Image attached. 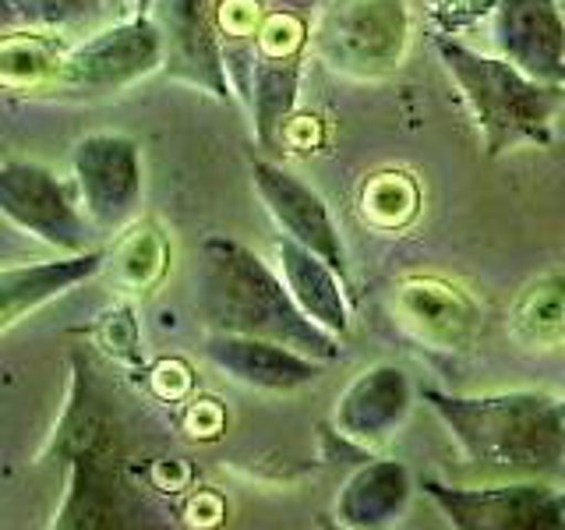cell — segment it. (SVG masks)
Instances as JSON below:
<instances>
[{"mask_svg":"<svg viewBox=\"0 0 565 530\" xmlns=\"http://www.w3.org/2000/svg\"><path fill=\"white\" fill-rule=\"evenodd\" d=\"M191 290L194 311L212 332L265 336L326 364L343 353L340 336L300 311L279 265L234 237L209 234L194 247Z\"/></svg>","mask_w":565,"mask_h":530,"instance_id":"6da1fadb","label":"cell"},{"mask_svg":"<svg viewBox=\"0 0 565 530\" xmlns=\"http://www.w3.org/2000/svg\"><path fill=\"white\" fill-rule=\"evenodd\" d=\"M420 400L463 453L488 477H565V396L544 389H505V393L456 396L420 389Z\"/></svg>","mask_w":565,"mask_h":530,"instance_id":"7a4b0ae2","label":"cell"},{"mask_svg":"<svg viewBox=\"0 0 565 530\" xmlns=\"http://www.w3.org/2000/svg\"><path fill=\"white\" fill-rule=\"evenodd\" d=\"M53 449L64 459L67 481L50 527L96 530L156 523L149 520V502L131 488L128 470H124L117 421L103 382L82 358L71 361V393L57 435H53Z\"/></svg>","mask_w":565,"mask_h":530,"instance_id":"3957f363","label":"cell"},{"mask_svg":"<svg viewBox=\"0 0 565 530\" xmlns=\"http://www.w3.org/2000/svg\"><path fill=\"white\" fill-rule=\"evenodd\" d=\"M435 53L463 96L491 159L523 146H552L555 117L565 106V85L530 78L502 53H481L452 35H435Z\"/></svg>","mask_w":565,"mask_h":530,"instance_id":"277c9868","label":"cell"},{"mask_svg":"<svg viewBox=\"0 0 565 530\" xmlns=\"http://www.w3.org/2000/svg\"><path fill=\"white\" fill-rule=\"evenodd\" d=\"M414 40L406 0H326L308 46L332 75L375 82L403 67Z\"/></svg>","mask_w":565,"mask_h":530,"instance_id":"5b68a950","label":"cell"},{"mask_svg":"<svg viewBox=\"0 0 565 530\" xmlns=\"http://www.w3.org/2000/svg\"><path fill=\"white\" fill-rule=\"evenodd\" d=\"M163 71V35L152 14H131L67 43L43 85L46 96H114Z\"/></svg>","mask_w":565,"mask_h":530,"instance_id":"8992f818","label":"cell"},{"mask_svg":"<svg viewBox=\"0 0 565 530\" xmlns=\"http://www.w3.org/2000/svg\"><path fill=\"white\" fill-rule=\"evenodd\" d=\"M424 495L456 530H565V488L541 477H499L491 485H446L420 477Z\"/></svg>","mask_w":565,"mask_h":530,"instance_id":"52a82bcc","label":"cell"},{"mask_svg":"<svg viewBox=\"0 0 565 530\" xmlns=\"http://www.w3.org/2000/svg\"><path fill=\"white\" fill-rule=\"evenodd\" d=\"M0 212L22 234L50 244L53 252L75 255L93 247V220L85 216L75 181L35 159L8 156L0 163Z\"/></svg>","mask_w":565,"mask_h":530,"instance_id":"ba28073f","label":"cell"},{"mask_svg":"<svg viewBox=\"0 0 565 530\" xmlns=\"http://www.w3.org/2000/svg\"><path fill=\"white\" fill-rule=\"evenodd\" d=\"M71 181L78 188L85 216L99 234H120L141 205V149L131 135L96 131L71 149Z\"/></svg>","mask_w":565,"mask_h":530,"instance_id":"9c48e42d","label":"cell"},{"mask_svg":"<svg viewBox=\"0 0 565 530\" xmlns=\"http://www.w3.org/2000/svg\"><path fill=\"white\" fill-rule=\"evenodd\" d=\"M149 14L163 35V75L170 82L191 85L223 103L234 99L212 0H156Z\"/></svg>","mask_w":565,"mask_h":530,"instance_id":"30bf717a","label":"cell"},{"mask_svg":"<svg viewBox=\"0 0 565 530\" xmlns=\"http://www.w3.org/2000/svg\"><path fill=\"white\" fill-rule=\"evenodd\" d=\"M252 184L258 199L276 223L279 237L311 247L315 255L329 258L335 269L347 273V244L343 230L335 223L329 202L308 181H300L287 167L269 163V159H252Z\"/></svg>","mask_w":565,"mask_h":530,"instance_id":"8fae6325","label":"cell"},{"mask_svg":"<svg viewBox=\"0 0 565 530\" xmlns=\"http://www.w3.org/2000/svg\"><path fill=\"white\" fill-rule=\"evenodd\" d=\"M417 403V389L399 364L379 361L358 371L332 406V424L347 442L375 449L406 424Z\"/></svg>","mask_w":565,"mask_h":530,"instance_id":"7c38bea8","label":"cell"},{"mask_svg":"<svg viewBox=\"0 0 565 530\" xmlns=\"http://www.w3.org/2000/svg\"><path fill=\"white\" fill-rule=\"evenodd\" d=\"M491 43L530 78L565 85V14L558 0H491Z\"/></svg>","mask_w":565,"mask_h":530,"instance_id":"4fadbf2b","label":"cell"},{"mask_svg":"<svg viewBox=\"0 0 565 530\" xmlns=\"http://www.w3.org/2000/svg\"><path fill=\"white\" fill-rule=\"evenodd\" d=\"M202 358L220 375L234 379L237 385L258 389V393H294V389L315 385L322 379V364H326L279 340L241 336V332H212V329H205Z\"/></svg>","mask_w":565,"mask_h":530,"instance_id":"5bb4252c","label":"cell"},{"mask_svg":"<svg viewBox=\"0 0 565 530\" xmlns=\"http://www.w3.org/2000/svg\"><path fill=\"white\" fill-rule=\"evenodd\" d=\"M396 318L411 329L420 343L435 350H463L481 326L477 300L438 276H411L393 294Z\"/></svg>","mask_w":565,"mask_h":530,"instance_id":"9a60e30c","label":"cell"},{"mask_svg":"<svg viewBox=\"0 0 565 530\" xmlns=\"http://www.w3.org/2000/svg\"><path fill=\"white\" fill-rule=\"evenodd\" d=\"M106 258L110 255H106L103 247H88V252L61 255L53 262L4 265V269H0V329L4 332L14 329L32 311L46 308L50 300H57L67 290H75L93 276H99Z\"/></svg>","mask_w":565,"mask_h":530,"instance_id":"2e32d148","label":"cell"},{"mask_svg":"<svg viewBox=\"0 0 565 530\" xmlns=\"http://www.w3.org/2000/svg\"><path fill=\"white\" fill-rule=\"evenodd\" d=\"M420 485L399 459H367L335 495V523L350 530H385L406 517Z\"/></svg>","mask_w":565,"mask_h":530,"instance_id":"e0dca14e","label":"cell"},{"mask_svg":"<svg viewBox=\"0 0 565 530\" xmlns=\"http://www.w3.org/2000/svg\"><path fill=\"white\" fill-rule=\"evenodd\" d=\"M300 82H305V53L276 46L269 35H262L252 71H247V106H252V124L262 149L279 146V131L297 106Z\"/></svg>","mask_w":565,"mask_h":530,"instance_id":"ac0fdd59","label":"cell"},{"mask_svg":"<svg viewBox=\"0 0 565 530\" xmlns=\"http://www.w3.org/2000/svg\"><path fill=\"white\" fill-rule=\"evenodd\" d=\"M276 265L294 300L308 318L329 329L332 336L350 332V300H347V273H340L329 258L315 255L311 247L290 237L276 241Z\"/></svg>","mask_w":565,"mask_h":530,"instance_id":"d6986e66","label":"cell"},{"mask_svg":"<svg viewBox=\"0 0 565 530\" xmlns=\"http://www.w3.org/2000/svg\"><path fill=\"white\" fill-rule=\"evenodd\" d=\"M120 4L124 0H0V22L4 32L29 29L67 35L117 22Z\"/></svg>","mask_w":565,"mask_h":530,"instance_id":"ffe728a7","label":"cell"},{"mask_svg":"<svg viewBox=\"0 0 565 530\" xmlns=\"http://www.w3.org/2000/svg\"><path fill=\"white\" fill-rule=\"evenodd\" d=\"M512 336L530 350H555L565 343V273L530 279L509 308Z\"/></svg>","mask_w":565,"mask_h":530,"instance_id":"44dd1931","label":"cell"},{"mask_svg":"<svg viewBox=\"0 0 565 530\" xmlns=\"http://www.w3.org/2000/svg\"><path fill=\"white\" fill-rule=\"evenodd\" d=\"M361 212H364V220H371L375 226H385V230L411 223L417 212L414 181L406 173H379L375 181L364 184Z\"/></svg>","mask_w":565,"mask_h":530,"instance_id":"7402d4cb","label":"cell"},{"mask_svg":"<svg viewBox=\"0 0 565 530\" xmlns=\"http://www.w3.org/2000/svg\"><path fill=\"white\" fill-rule=\"evenodd\" d=\"M163 258H167L163 237H159L156 230H149V234H138L131 241H124L120 255L114 262L120 269V279L128 283V287L141 290V287H149L159 273H163Z\"/></svg>","mask_w":565,"mask_h":530,"instance_id":"603a6c76","label":"cell"},{"mask_svg":"<svg viewBox=\"0 0 565 530\" xmlns=\"http://www.w3.org/2000/svg\"><path fill=\"white\" fill-rule=\"evenodd\" d=\"M152 4H156V0H131V11H135V14H149Z\"/></svg>","mask_w":565,"mask_h":530,"instance_id":"cb8c5ba5","label":"cell"}]
</instances>
